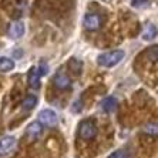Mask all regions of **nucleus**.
<instances>
[{
  "instance_id": "f8f14e48",
  "label": "nucleus",
  "mask_w": 158,
  "mask_h": 158,
  "mask_svg": "<svg viewBox=\"0 0 158 158\" xmlns=\"http://www.w3.org/2000/svg\"><path fill=\"white\" fill-rule=\"evenodd\" d=\"M36 106H37V97L36 96H27L26 98L22 101L23 110H33Z\"/></svg>"
},
{
  "instance_id": "39448f33",
  "label": "nucleus",
  "mask_w": 158,
  "mask_h": 158,
  "mask_svg": "<svg viewBox=\"0 0 158 158\" xmlns=\"http://www.w3.org/2000/svg\"><path fill=\"white\" fill-rule=\"evenodd\" d=\"M83 24H84V27L88 31H96V30H98L100 26H101V19H100L98 15L88 13V15H85L84 20H83Z\"/></svg>"
},
{
  "instance_id": "7ed1b4c3",
  "label": "nucleus",
  "mask_w": 158,
  "mask_h": 158,
  "mask_svg": "<svg viewBox=\"0 0 158 158\" xmlns=\"http://www.w3.org/2000/svg\"><path fill=\"white\" fill-rule=\"evenodd\" d=\"M16 147V138L11 135H7L0 140V157H7L11 154V151Z\"/></svg>"
},
{
  "instance_id": "423d86ee",
  "label": "nucleus",
  "mask_w": 158,
  "mask_h": 158,
  "mask_svg": "<svg viewBox=\"0 0 158 158\" xmlns=\"http://www.w3.org/2000/svg\"><path fill=\"white\" fill-rule=\"evenodd\" d=\"M7 33L11 39H20V37H23V34H24V24H23V22H20V20L13 22L9 26Z\"/></svg>"
},
{
  "instance_id": "1a4fd4ad",
  "label": "nucleus",
  "mask_w": 158,
  "mask_h": 158,
  "mask_svg": "<svg viewBox=\"0 0 158 158\" xmlns=\"http://www.w3.org/2000/svg\"><path fill=\"white\" fill-rule=\"evenodd\" d=\"M29 83L30 87L33 90H37L40 87V73H39V69L37 67H31L29 71Z\"/></svg>"
},
{
  "instance_id": "4468645a",
  "label": "nucleus",
  "mask_w": 158,
  "mask_h": 158,
  "mask_svg": "<svg viewBox=\"0 0 158 158\" xmlns=\"http://www.w3.org/2000/svg\"><path fill=\"white\" fill-rule=\"evenodd\" d=\"M69 66H70V69H71V70H73L76 74H80L83 64H81L80 60H77V59H71L70 61H69Z\"/></svg>"
},
{
  "instance_id": "9d476101",
  "label": "nucleus",
  "mask_w": 158,
  "mask_h": 158,
  "mask_svg": "<svg viewBox=\"0 0 158 158\" xmlns=\"http://www.w3.org/2000/svg\"><path fill=\"white\" fill-rule=\"evenodd\" d=\"M115 107H117V100H115L114 97H107V98L103 100V103H101V108H103L104 113L114 111Z\"/></svg>"
},
{
  "instance_id": "ddd939ff",
  "label": "nucleus",
  "mask_w": 158,
  "mask_h": 158,
  "mask_svg": "<svg viewBox=\"0 0 158 158\" xmlns=\"http://www.w3.org/2000/svg\"><path fill=\"white\" fill-rule=\"evenodd\" d=\"M155 36H157V27H155L154 24H148L143 34V39L150 41V40H152V39H155Z\"/></svg>"
},
{
  "instance_id": "f257e3e1",
  "label": "nucleus",
  "mask_w": 158,
  "mask_h": 158,
  "mask_svg": "<svg viewBox=\"0 0 158 158\" xmlns=\"http://www.w3.org/2000/svg\"><path fill=\"white\" fill-rule=\"evenodd\" d=\"M123 59H124V52L123 50H113V52H107V53L100 54L97 57V63H98L100 66L110 69V67L117 66Z\"/></svg>"
},
{
  "instance_id": "2eb2a0df",
  "label": "nucleus",
  "mask_w": 158,
  "mask_h": 158,
  "mask_svg": "<svg viewBox=\"0 0 158 158\" xmlns=\"http://www.w3.org/2000/svg\"><path fill=\"white\" fill-rule=\"evenodd\" d=\"M107 158H125V154H124V151L118 150V151H114L113 154H110Z\"/></svg>"
},
{
  "instance_id": "20e7f679",
  "label": "nucleus",
  "mask_w": 158,
  "mask_h": 158,
  "mask_svg": "<svg viewBox=\"0 0 158 158\" xmlns=\"http://www.w3.org/2000/svg\"><path fill=\"white\" fill-rule=\"evenodd\" d=\"M39 123L47 127H54L57 124V115L53 110H41L39 113Z\"/></svg>"
},
{
  "instance_id": "f03ea898",
  "label": "nucleus",
  "mask_w": 158,
  "mask_h": 158,
  "mask_svg": "<svg viewBox=\"0 0 158 158\" xmlns=\"http://www.w3.org/2000/svg\"><path fill=\"white\" fill-rule=\"evenodd\" d=\"M78 134L83 140H93L97 134V127L96 124L91 121V120H85L80 124V128H78Z\"/></svg>"
},
{
  "instance_id": "9b49d317",
  "label": "nucleus",
  "mask_w": 158,
  "mask_h": 158,
  "mask_svg": "<svg viewBox=\"0 0 158 158\" xmlns=\"http://www.w3.org/2000/svg\"><path fill=\"white\" fill-rule=\"evenodd\" d=\"M15 69V61L7 57H0V71L3 73H7V71H11Z\"/></svg>"
},
{
  "instance_id": "0eeeda50",
  "label": "nucleus",
  "mask_w": 158,
  "mask_h": 158,
  "mask_svg": "<svg viewBox=\"0 0 158 158\" xmlns=\"http://www.w3.org/2000/svg\"><path fill=\"white\" fill-rule=\"evenodd\" d=\"M41 131H43V125H41L39 121H33V123H30V124L27 125L26 135L29 137L31 141H34L36 138H39V137H40Z\"/></svg>"
},
{
  "instance_id": "6e6552de",
  "label": "nucleus",
  "mask_w": 158,
  "mask_h": 158,
  "mask_svg": "<svg viewBox=\"0 0 158 158\" xmlns=\"http://www.w3.org/2000/svg\"><path fill=\"white\" fill-rule=\"evenodd\" d=\"M53 83H54V85L57 88H60V90H67V88L70 87V84H71L70 78L67 77L64 73H57L56 74Z\"/></svg>"
}]
</instances>
